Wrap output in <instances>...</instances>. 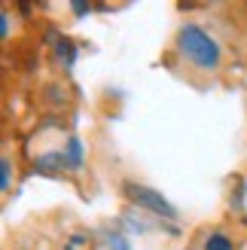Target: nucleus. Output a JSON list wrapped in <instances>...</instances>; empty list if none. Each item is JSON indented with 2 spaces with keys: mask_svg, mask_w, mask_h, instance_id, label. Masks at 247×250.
I'll list each match as a JSON object with an SVG mask.
<instances>
[{
  "mask_svg": "<svg viewBox=\"0 0 247 250\" xmlns=\"http://www.w3.org/2000/svg\"><path fill=\"white\" fill-rule=\"evenodd\" d=\"M177 52L189 61V64L202 67V70H217L220 58H223V49L214 40L211 34H205L195 24H183L177 31Z\"/></svg>",
  "mask_w": 247,
  "mask_h": 250,
  "instance_id": "obj_1",
  "label": "nucleus"
},
{
  "mask_svg": "<svg viewBox=\"0 0 247 250\" xmlns=\"http://www.w3.org/2000/svg\"><path fill=\"white\" fill-rule=\"evenodd\" d=\"M122 189H125V195H128V198H131V202L138 205V208H146V210H153V214L165 217V220H174V217H177V210L165 202V195H162V192H156V189H150V186H141V183H125Z\"/></svg>",
  "mask_w": 247,
  "mask_h": 250,
  "instance_id": "obj_2",
  "label": "nucleus"
},
{
  "mask_svg": "<svg viewBox=\"0 0 247 250\" xmlns=\"http://www.w3.org/2000/svg\"><path fill=\"white\" fill-rule=\"evenodd\" d=\"M37 168L40 171H61V168H67V159L64 153H46L37 159Z\"/></svg>",
  "mask_w": 247,
  "mask_h": 250,
  "instance_id": "obj_3",
  "label": "nucleus"
},
{
  "mask_svg": "<svg viewBox=\"0 0 247 250\" xmlns=\"http://www.w3.org/2000/svg\"><path fill=\"white\" fill-rule=\"evenodd\" d=\"M64 159H67V168H73V171H77V168L82 165V144L77 141V137H70V141H67Z\"/></svg>",
  "mask_w": 247,
  "mask_h": 250,
  "instance_id": "obj_4",
  "label": "nucleus"
},
{
  "mask_svg": "<svg viewBox=\"0 0 247 250\" xmlns=\"http://www.w3.org/2000/svg\"><path fill=\"white\" fill-rule=\"evenodd\" d=\"M205 250H232V241H229V235H223V232H214V235H207V241H205Z\"/></svg>",
  "mask_w": 247,
  "mask_h": 250,
  "instance_id": "obj_5",
  "label": "nucleus"
},
{
  "mask_svg": "<svg viewBox=\"0 0 247 250\" xmlns=\"http://www.w3.org/2000/svg\"><path fill=\"white\" fill-rule=\"evenodd\" d=\"M0 189H9V159H3L0 162Z\"/></svg>",
  "mask_w": 247,
  "mask_h": 250,
  "instance_id": "obj_6",
  "label": "nucleus"
},
{
  "mask_svg": "<svg viewBox=\"0 0 247 250\" xmlns=\"http://www.w3.org/2000/svg\"><path fill=\"white\" fill-rule=\"evenodd\" d=\"M110 250H128V244H125V238H110Z\"/></svg>",
  "mask_w": 247,
  "mask_h": 250,
  "instance_id": "obj_7",
  "label": "nucleus"
},
{
  "mask_svg": "<svg viewBox=\"0 0 247 250\" xmlns=\"http://www.w3.org/2000/svg\"><path fill=\"white\" fill-rule=\"evenodd\" d=\"M73 12H77V16H85V12H89V6H85V3H73Z\"/></svg>",
  "mask_w": 247,
  "mask_h": 250,
  "instance_id": "obj_8",
  "label": "nucleus"
}]
</instances>
